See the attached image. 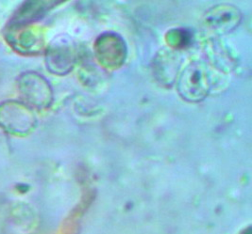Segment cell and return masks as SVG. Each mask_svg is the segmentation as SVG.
Listing matches in <instances>:
<instances>
[{
	"mask_svg": "<svg viewBox=\"0 0 252 234\" xmlns=\"http://www.w3.org/2000/svg\"><path fill=\"white\" fill-rule=\"evenodd\" d=\"M213 80L209 66L203 61H193L180 73L177 79L179 95L186 102L199 103L209 95Z\"/></svg>",
	"mask_w": 252,
	"mask_h": 234,
	"instance_id": "6da1fadb",
	"label": "cell"
},
{
	"mask_svg": "<svg viewBox=\"0 0 252 234\" xmlns=\"http://www.w3.org/2000/svg\"><path fill=\"white\" fill-rule=\"evenodd\" d=\"M47 70L56 76L69 74L79 58V48L67 34H59L50 41L45 51Z\"/></svg>",
	"mask_w": 252,
	"mask_h": 234,
	"instance_id": "7a4b0ae2",
	"label": "cell"
},
{
	"mask_svg": "<svg viewBox=\"0 0 252 234\" xmlns=\"http://www.w3.org/2000/svg\"><path fill=\"white\" fill-rule=\"evenodd\" d=\"M37 118L32 107L24 102L4 101L0 103V128L13 135H25L34 130Z\"/></svg>",
	"mask_w": 252,
	"mask_h": 234,
	"instance_id": "3957f363",
	"label": "cell"
},
{
	"mask_svg": "<svg viewBox=\"0 0 252 234\" xmlns=\"http://www.w3.org/2000/svg\"><path fill=\"white\" fill-rule=\"evenodd\" d=\"M17 87L21 98L32 109H46L53 103V89L42 75L28 71L17 78Z\"/></svg>",
	"mask_w": 252,
	"mask_h": 234,
	"instance_id": "277c9868",
	"label": "cell"
},
{
	"mask_svg": "<svg viewBox=\"0 0 252 234\" xmlns=\"http://www.w3.org/2000/svg\"><path fill=\"white\" fill-rule=\"evenodd\" d=\"M94 53L100 67L107 71H115L124 65L127 47L125 40L119 34L106 31L95 40Z\"/></svg>",
	"mask_w": 252,
	"mask_h": 234,
	"instance_id": "5b68a950",
	"label": "cell"
},
{
	"mask_svg": "<svg viewBox=\"0 0 252 234\" xmlns=\"http://www.w3.org/2000/svg\"><path fill=\"white\" fill-rule=\"evenodd\" d=\"M184 57L180 50L169 47L160 49L152 60V74L156 81L164 88H171L177 82Z\"/></svg>",
	"mask_w": 252,
	"mask_h": 234,
	"instance_id": "8992f818",
	"label": "cell"
},
{
	"mask_svg": "<svg viewBox=\"0 0 252 234\" xmlns=\"http://www.w3.org/2000/svg\"><path fill=\"white\" fill-rule=\"evenodd\" d=\"M242 21L240 10L229 3L218 4L204 13L202 23L215 36H222L233 31Z\"/></svg>",
	"mask_w": 252,
	"mask_h": 234,
	"instance_id": "52a82bcc",
	"label": "cell"
},
{
	"mask_svg": "<svg viewBox=\"0 0 252 234\" xmlns=\"http://www.w3.org/2000/svg\"><path fill=\"white\" fill-rule=\"evenodd\" d=\"M7 41L17 52L21 54H37L44 48V41L38 30L8 28Z\"/></svg>",
	"mask_w": 252,
	"mask_h": 234,
	"instance_id": "ba28073f",
	"label": "cell"
},
{
	"mask_svg": "<svg viewBox=\"0 0 252 234\" xmlns=\"http://www.w3.org/2000/svg\"><path fill=\"white\" fill-rule=\"evenodd\" d=\"M204 51L208 62L220 72L229 73L236 66L235 59L229 53V49L217 37L207 40Z\"/></svg>",
	"mask_w": 252,
	"mask_h": 234,
	"instance_id": "9c48e42d",
	"label": "cell"
},
{
	"mask_svg": "<svg viewBox=\"0 0 252 234\" xmlns=\"http://www.w3.org/2000/svg\"><path fill=\"white\" fill-rule=\"evenodd\" d=\"M57 2L33 1L27 2L17 11L8 24V28L27 26L30 24L42 18L47 11L57 5Z\"/></svg>",
	"mask_w": 252,
	"mask_h": 234,
	"instance_id": "30bf717a",
	"label": "cell"
},
{
	"mask_svg": "<svg viewBox=\"0 0 252 234\" xmlns=\"http://www.w3.org/2000/svg\"><path fill=\"white\" fill-rule=\"evenodd\" d=\"M166 43L169 48L179 50L180 48L189 45L192 40V35L185 29H171L165 35Z\"/></svg>",
	"mask_w": 252,
	"mask_h": 234,
	"instance_id": "8fae6325",
	"label": "cell"
}]
</instances>
